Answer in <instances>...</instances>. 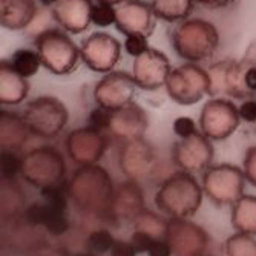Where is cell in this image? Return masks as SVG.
Instances as JSON below:
<instances>
[{"mask_svg":"<svg viewBox=\"0 0 256 256\" xmlns=\"http://www.w3.org/2000/svg\"><path fill=\"white\" fill-rule=\"evenodd\" d=\"M115 184L109 172L98 166H80L68 181L69 201L78 212L106 220Z\"/></svg>","mask_w":256,"mask_h":256,"instance_id":"1","label":"cell"},{"mask_svg":"<svg viewBox=\"0 0 256 256\" xmlns=\"http://www.w3.org/2000/svg\"><path fill=\"white\" fill-rule=\"evenodd\" d=\"M202 186L189 172H174L160 184L155 206L169 218L190 220L202 202Z\"/></svg>","mask_w":256,"mask_h":256,"instance_id":"2","label":"cell"},{"mask_svg":"<svg viewBox=\"0 0 256 256\" xmlns=\"http://www.w3.org/2000/svg\"><path fill=\"white\" fill-rule=\"evenodd\" d=\"M174 51L188 63L210 58L220 44V32L214 23L202 18H188L176 23L170 34Z\"/></svg>","mask_w":256,"mask_h":256,"instance_id":"3","label":"cell"},{"mask_svg":"<svg viewBox=\"0 0 256 256\" xmlns=\"http://www.w3.org/2000/svg\"><path fill=\"white\" fill-rule=\"evenodd\" d=\"M36 51L42 66L54 76H69L80 64V48L66 32L50 28L36 37Z\"/></svg>","mask_w":256,"mask_h":256,"instance_id":"4","label":"cell"},{"mask_svg":"<svg viewBox=\"0 0 256 256\" xmlns=\"http://www.w3.org/2000/svg\"><path fill=\"white\" fill-rule=\"evenodd\" d=\"M64 174V156L54 146H38L22 156L20 176L40 190L63 182Z\"/></svg>","mask_w":256,"mask_h":256,"instance_id":"5","label":"cell"},{"mask_svg":"<svg viewBox=\"0 0 256 256\" xmlns=\"http://www.w3.org/2000/svg\"><path fill=\"white\" fill-rule=\"evenodd\" d=\"M23 118L32 135L40 138H54L66 128L69 112L58 98L42 96L26 104Z\"/></svg>","mask_w":256,"mask_h":256,"instance_id":"6","label":"cell"},{"mask_svg":"<svg viewBox=\"0 0 256 256\" xmlns=\"http://www.w3.org/2000/svg\"><path fill=\"white\" fill-rule=\"evenodd\" d=\"M244 170L234 164L210 166L202 174L204 195L215 206H234L244 195Z\"/></svg>","mask_w":256,"mask_h":256,"instance_id":"7","label":"cell"},{"mask_svg":"<svg viewBox=\"0 0 256 256\" xmlns=\"http://www.w3.org/2000/svg\"><path fill=\"white\" fill-rule=\"evenodd\" d=\"M208 89H210L208 72L196 63H184L174 68L166 82L168 96L172 102L181 106L196 104L208 96Z\"/></svg>","mask_w":256,"mask_h":256,"instance_id":"8","label":"cell"},{"mask_svg":"<svg viewBox=\"0 0 256 256\" xmlns=\"http://www.w3.org/2000/svg\"><path fill=\"white\" fill-rule=\"evenodd\" d=\"M241 124L238 106L227 98H210L202 104L200 112V129L208 140L228 138Z\"/></svg>","mask_w":256,"mask_h":256,"instance_id":"9","label":"cell"},{"mask_svg":"<svg viewBox=\"0 0 256 256\" xmlns=\"http://www.w3.org/2000/svg\"><path fill=\"white\" fill-rule=\"evenodd\" d=\"M207 72L210 78V98H220V96L242 100L253 98L254 94H252L244 83L242 60H221L208 68Z\"/></svg>","mask_w":256,"mask_h":256,"instance_id":"10","label":"cell"},{"mask_svg":"<svg viewBox=\"0 0 256 256\" xmlns=\"http://www.w3.org/2000/svg\"><path fill=\"white\" fill-rule=\"evenodd\" d=\"M215 150L206 135L196 132L188 138H180L172 148V161L178 170L189 174H204L212 166Z\"/></svg>","mask_w":256,"mask_h":256,"instance_id":"11","label":"cell"},{"mask_svg":"<svg viewBox=\"0 0 256 256\" xmlns=\"http://www.w3.org/2000/svg\"><path fill=\"white\" fill-rule=\"evenodd\" d=\"M82 62L97 74L114 71L122 57V43L108 32H92L80 44Z\"/></svg>","mask_w":256,"mask_h":256,"instance_id":"12","label":"cell"},{"mask_svg":"<svg viewBox=\"0 0 256 256\" xmlns=\"http://www.w3.org/2000/svg\"><path fill=\"white\" fill-rule=\"evenodd\" d=\"M135 90L136 83L132 74L124 71H112L96 84L94 100L98 108L114 112L132 103Z\"/></svg>","mask_w":256,"mask_h":256,"instance_id":"13","label":"cell"},{"mask_svg":"<svg viewBox=\"0 0 256 256\" xmlns=\"http://www.w3.org/2000/svg\"><path fill=\"white\" fill-rule=\"evenodd\" d=\"M166 241L172 256H201L207 248L208 236L201 226L190 220L170 218Z\"/></svg>","mask_w":256,"mask_h":256,"instance_id":"14","label":"cell"},{"mask_svg":"<svg viewBox=\"0 0 256 256\" xmlns=\"http://www.w3.org/2000/svg\"><path fill=\"white\" fill-rule=\"evenodd\" d=\"M66 152L76 164L90 166L97 164L108 149V140L103 132L92 128H80L69 132L66 136Z\"/></svg>","mask_w":256,"mask_h":256,"instance_id":"15","label":"cell"},{"mask_svg":"<svg viewBox=\"0 0 256 256\" xmlns=\"http://www.w3.org/2000/svg\"><path fill=\"white\" fill-rule=\"evenodd\" d=\"M146 210L144 192L138 181L124 180L115 186L114 196L110 201L109 212L106 215L108 221L117 222H130Z\"/></svg>","mask_w":256,"mask_h":256,"instance_id":"16","label":"cell"},{"mask_svg":"<svg viewBox=\"0 0 256 256\" xmlns=\"http://www.w3.org/2000/svg\"><path fill=\"white\" fill-rule=\"evenodd\" d=\"M172 72L170 62L158 50L149 48L138 56L132 64V77L136 88L144 90H156L166 86V82Z\"/></svg>","mask_w":256,"mask_h":256,"instance_id":"17","label":"cell"},{"mask_svg":"<svg viewBox=\"0 0 256 256\" xmlns=\"http://www.w3.org/2000/svg\"><path fill=\"white\" fill-rule=\"evenodd\" d=\"M115 12H117L115 28L126 37L142 36L148 38L156 28V17L150 4L140 2V0H126L115 8Z\"/></svg>","mask_w":256,"mask_h":256,"instance_id":"18","label":"cell"},{"mask_svg":"<svg viewBox=\"0 0 256 256\" xmlns=\"http://www.w3.org/2000/svg\"><path fill=\"white\" fill-rule=\"evenodd\" d=\"M155 162V150L144 138L123 143L118 154V166L126 180H134L138 182L154 172Z\"/></svg>","mask_w":256,"mask_h":256,"instance_id":"19","label":"cell"},{"mask_svg":"<svg viewBox=\"0 0 256 256\" xmlns=\"http://www.w3.org/2000/svg\"><path fill=\"white\" fill-rule=\"evenodd\" d=\"M92 0H56L51 16L63 31L82 34L92 23Z\"/></svg>","mask_w":256,"mask_h":256,"instance_id":"20","label":"cell"},{"mask_svg":"<svg viewBox=\"0 0 256 256\" xmlns=\"http://www.w3.org/2000/svg\"><path fill=\"white\" fill-rule=\"evenodd\" d=\"M4 224H6L4 240L6 241L8 247L17 253L30 254L42 244L48 242L46 228L31 222L25 215Z\"/></svg>","mask_w":256,"mask_h":256,"instance_id":"21","label":"cell"},{"mask_svg":"<svg viewBox=\"0 0 256 256\" xmlns=\"http://www.w3.org/2000/svg\"><path fill=\"white\" fill-rule=\"evenodd\" d=\"M148 114L142 106H138L134 102L110 114L109 132L115 138L122 140L123 143L143 138V135L148 130Z\"/></svg>","mask_w":256,"mask_h":256,"instance_id":"22","label":"cell"},{"mask_svg":"<svg viewBox=\"0 0 256 256\" xmlns=\"http://www.w3.org/2000/svg\"><path fill=\"white\" fill-rule=\"evenodd\" d=\"M30 84L12 68L10 60L0 62V103L4 106L20 104L28 97Z\"/></svg>","mask_w":256,"mask_h":256,"instance_id":"23","label":"cell"},{"mask_svg":"<svg viewBox=\"0 0 256 256\" xmlns=\"http://www.w3.org/2000/svg\"><path fill=\"white\" fill-rule=\"evenodd\" d=\"M36 16V0H0V25L6 30H25L31 25Z\"/></svg>","mask_w":256,"mask_h":256,"instance_id":"24","label":"cell"},{"mask_svg":"<svg viewBox=\"0 0 256 256\" xmlns=\"http://www.w3.org/2000/svg\"><path fill=\"white\" fill-rule=\"evenodd\" d=\"M30 129L23 115L11 110L0 112V146L2 150H16L26 143Z\"/></svg>","mask_w":256,"mask_h":256,"instance_id":"25","label":"cell"},{"mask_svg":"<svg viewBox=\"0 0 256 256\" xmlns=\"http://www.w3.org/2000/svg\"><path fill=\"white\" fill-rule=\"evenodd\" d=\"M26 195L16 180H2L0 186V216L4 222L22 216L26 210Z\"/></svg>","mask_w":256,"mask_h":256,"instance_id":"26","label":"cell"},{"mask_svg":"<svg viewBox=\"0 0 256 256\" xmlns=\"http://www.w3.org/2000/svg\"><path fill=\"white\" fill-rule=\"evenodd\" d=\"M232 224L240 234L256 236V195H242L232 206Z\"/></svg>","mask_w":256,"mask_h":256,"instance_id":"27","label":"cell"},{"mask_svg":"<svg viewBox=\"0 0 256 256\" xmlns=\"http://www.w3.org/2000/svg\"><path fill=\"white\" fill-rule=\"evenodd\" d=\"M195 0H150V6L156 18L169 23L188 20L194 11Z\"/></svg>","mask_w":256,"mask_h":256,"instance_id":"28","label":"cell"},{"mask_svg":"<svg viewBox=\"0 0 256 256\" xmlns=\"http://www.w3.org/2000/svg\"><path fill=\"white\" fill-rule=\"evenodd\" d=\"M132 226H134V232H142V234H146L148 236H150L154 241H158V240H166L169 220L162 218L158 214L146 208V210L134 221Z\"/></svg>","mask_w":256,"mask_h":256,"instance_id":"29","label":"cell"},{"mask_svg":"<svg viewBox=\"0 0 256 256\" xmlns=\"http://www.w3.org/2000/svg\"><path fill=\"white\" fill-rule=\"evenodd\" d=\"M11 64L16 71L22 76V77H32L38 72V69L42 66L40 57L37 54V51H31V50H17L12 56H11Z\"/></svg>","mask_w":256,"mask_h":256,"instance_id":"30","label":"cell"},{"mask_svg":"<svg viewBox=\"0 0 256 256\" xmlns=\"http://www.w3.org/2000/svg\"><path fill=\"white\" fill-rule=\"evenodd\" d=\"M43 227L46 228V232H48V235H52V236L66 235L69 227H71V224H69V218H68V210H60V208H54V207L46 204Z\"/></svg>","mask_w":256,"mask_h":256,"instance_id":"31","label":"cell"},{"mask_svg":"<svg viewBox=\"0 0 256 256\" xmlns=\"http://www.w3.org/2000/svg\"><path fill=\"white\" fill-rule=\"evenodd\" d=\"M226 256H256V240L247 234H235L224 242Z\"/></svg>","mask_w":256,"mask_h":256,"instance_id":"32","label":"cell"},{"mask_svg":"<svg viewBox=\"0 0 256 256\" xmlns=\"http://www.w3.org/2000/svg\"><path fill=\"white\" fill-rule=\"evenodd\" d=\"M115 240L114 235L108 228H96L89 232V235L86 238V246H88V250L94 252L97 254H102V253H108L112 250L114 244H115Z\"/></svg>","mask_w":256,"mask_h":256,"instance_id":"33","label":"cell"},{"mask_svg":"<svg viewBox=\"0 0 256 256\" xmlns=\"http://www.w3.org/2000/svg\"><path fill=\"white\" fill-rule=\"evenodd\" d=\"M40 194H42V201H44L48 206L54 208H60V210H68V202H69L68 181L42 189Z\"/></svg>","mask_w":256,"mask_h":256,"instance_id":"34","label":"cell"},{"mask_svg":"<svg viewBox=\"0 0 256 256\" xmlns=\"http://www.w3.org/2000/svg\"><path fill=\"white\" fill-rule=\"evenodd\" d=\"M115 18H117V12H115V8L112 5L100 2L94 4V8H92V23L96 26L106 28L115 25Z\"/></svg>","mask_w":256,"mask_h":256,"instance_id":"35","label":"cell"},{"mask_svg":"<svg viewBox=\"0 0 256 256\" xmlns=\"http://www.w3.org/2000/svg\"><path fill=\"white\" fill-rule=\"evenodd\" d=\"M22 158H18L14 150H2V160H0V170H2V180H16L20 175Z\"/></svg>","mask_w":256,"mask_h":256,"instance_id":"36","label":"cell"},{"mask_svg":"<svg viewBox=\"0 0 256 256\" xmlns=\"http://www.w3.org/2000/svg\"><path fill=\"white\" fill-rule=\"evenodd\" d=\"M110 110H106L103 108H97L94 109L88 117V123H89V128L96 129L98 132H103V130H109V123H110Z\"/></svg>","mask_w":256,"mask_h":256,"instance_id":"37","label":"cell"},{"mask_svg":"<svg viewBox=\"0 0 256 256\" xmlns=\"http://www.w3.org/2000/svg\"><path fill=\"white\" fill-rule=\"evenodd\" d=\"M242 170H244L246 181H248L253 188H256V146H250L246 150Z\"/></svg>","mask_w":256,"mask_h":256,"instance_id":"38","label":"cell"},{"mask_svg":"<svg viewBox=\"0 0 256 256\" xmlns=\"http://www.w3.org/2000/svg\"><path fill=\"white\" fill-rule=\"evenodd\" d=\"M124 50L129 56L136 58L138 56H142L146 50H149L148 38L142 37V36H129L124 42Z\"/></svg>","mask_w":256,"mask_h":256,"instance_id":"39","label":"cell"},{"mask_svg":"<svg viewBox=\"0 0 256 256\" xmlns=\"http://www.w3.org/2000/svg\"><path fill=\"white\" fill-rule=\"evenodd\" d=\"M28 256H72V253L63 246L44 242L40 247H37L34 252H31Z\"/></svg>","mask_w":256,"mask_h":256,"instance_id":"40","label":"cell"},{"mask_svg":"<svg viewBox=\"0 0 256 256\" xmlns=\"http://www.w3.org/2000/svg\"><path fill=\"white\" fill-rule=\"evenodd\" d=\"M174 132L180 136V138H188L194 134H196V126L195 122L189 117H178L174 122Z\"/></svg>","mask_w":256,"mask_h":256,"instance_id":"41","label":"cell"},{"mask_svg":"<svg viewBox=\"0 0 256 256\" xmlns=\"http://www.w3.org/2000/svg\"><path fill=\"white\" fill-rule=\"evenodd\" d=\"M129 241L132 242L136 253H148L154 242V240L150 236H148L146 234H142V232H134Z\"/></svg>","mask_w":256,"mask_h":256,"instance_id":"42","label":"cell"},{"mask_svg":"<svg viewBox=\"0 0 256 256\" xmlns=\"http://www.w3.org/2000/svg\"><path fill=\"white\" fill-rule=\"evenodd\" d=\"M238 110H240L241 122H246V123H254L256 122V100H253V98L244 100L240 104Z\"/></svg>","mask_w":256,"mask_h":256,"instance_id":"43","label":"cell"},{"mask_svg":"<svg viewBox=\"0 0 256 256\" xmlns=\"http://www.w3.org/2000/svg\"><path fill=\"white\" fill-rule=\"evenodd\" d=\"M242 62H244V83L252 94H254L256 92V64L247 60L246 57L242 58Z\"/></svg>","mask_w":256,"mask_h":256,"instance_id":"44","label":"cell"},{"mask_svg":"<svg viewBox=\"0 0 256 256\" xmlns=\"http://www.w3.org/2000/svg\"><path fill=\"white\" fill-rule=\"evenodd\" d=\"M110 256H136V250L134 248L130 241H124V240H117L112 247V250L109 252Z\"/></svg>","mask_w":256,"mask_h":256,"instance_id":"45","label":"cell"},{"mask_svg":"<svg viewBox=\"0 0 256 256\" xmlns=\"http://www.w3.org/2000/svg\"><path fill=\"white\" fill-rule=\"evenodd\" d=\"M148 254L149 256H172V250L166 240H158L152 242Z\"/></svg>","mask_w":256,"mask_h":256,"instance_id":"46","label":"cell"},{"mask_svg":"<svg viewBox=\"0 0 256 256\" xmlns=\"http://www.w3.org/2000/svg\"><path fill=\"white\" fill-rule=\"evenodd\" d=\"M195 2L207 8H228L234 5L236 0H195Z\"/></svg>","mask_w":256,"mask_h":256,"instance_id":"47","label":"cell"},{"mask_svg":"<svg viewBox=\"0 0 256 256\" xmlns=\"http://www.w3.org/2000/svg\"><path fill=\"white\" fill-rule=\"evenodd\" d=\"M246 58H247V60H250L252 63H254V64H256V44L250 46L248 51H247V54H246Z\"/></svg>","mask_w":256,"mask_h":256,"instance_id":"48","label":"cell"},{"mask_svg":"<svg viewBox=\"0 0 256 256\" xmlns=\"http://www.w3.org/2000/svg\"><path fill=\"white\" fill-rule=\"evenodd\" d=\"M96 2H100V4H108V5H122L123 2H126V0H96Z\"/></svg>","mask_w":256,"mask_h":256,"instance_id":"49","label":"cell"},{"mask_svg":"<svg viewBox=\"0 0 256 256\" xmlns=\"http://www.w3.org/2000/svg\"><path fill=\"white\" fill-rule=\"evenodd\" d=\"M72 256H97V253L90 252V250H84V252H77V253H72Z\"/></svg>","mask_w":256,"mask_h":256,"instance_id":"50","label":"cell"},{"mask_svg":"<svg viewBox=\"0 0 256 256\" xmlns=\"http://www.w3.org/2000/svg\"><path fill=\"white\" fill-rule=\"evenodd\" d=\"M54 2H56V0H42V4H44V5H51V6H52Z\"/></svg>","mask_w":256,"mask_h":256,"instance_id":"51","label":"cell"},{"mask_svg":"<svg viewBox=\"0 0 256 256\" xmlns=\"http://www.w3.org/2000/svg\"><path fill=\"white\" fill-rule=\"evenodd\" d=\"M201 256H212V254H206V253H204V254H201Z\"/></svg>","mask_w":256,"mask_h":256,"instance_id":"52","label":"cell"},{"mask_svg":"<svg viewBox=\"0 0 256 256\" xmlns=\"http://www.w3.org/2000/svg\"><path fill=\"white\" fill-rule=\"evenodd\" d=\"M140 2H142V0H140Z\"/></svg>","mask_w":256,"mask_h":256,"instance_id":"53","label":"cell"}]
</instances>
